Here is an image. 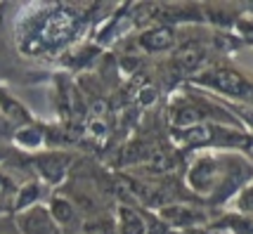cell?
<instances>
[{
    "label": "cell",
    "mask_w": 253,
    "mask_h": 234,
    "mask_svg": "<svg viewBox=\"0 0 253 234\" xmlns=\"http://www.w3.org/2000/svg\"><path fill=\"white\" fill-rule=\"evenodd\" d=\"M74 215H76V208H74V203L71 201L62 199V196H55V199L50 201V218L59 225H69L74 220Z\"/></svg>",
    "instance_id": "obj_12"
},
{
    "label": "cell",
    "mask_w": 253,
    "mask_h": 234,
    "mask_svg": "<svg viewBox=\"0 0 253 234\" xmlns=\"http://www.w3.org/2000/svg\"><path fill=\"white\" fill-rule=\"evenodd\" d=\"M119 230L121 234H147V223L135 208L121 206L119 208Z\"/></svg>",
    "instance_id": "obj_11"
},
{
    "label": "cell",
    "mask_w": 253,
    "mask_h": 234,
    "mask_svg": "<svg viewBox=\"0 0 253 234\" xmlns=\"http://www.w3.org/2000/svg\"><path fill=\"white\" fill-rule=\"evenodd\" d=\"M36 166L41 170V175H43L47 182H59V180L66 175V168H69V158L64 154H43L36 158Z\"/></svg>",
    "instance_id": "obj_7"
},
{
    "label": "cell",
    "mask_w": 253,
    "mask_h": 234,
    "mask_svg": "<svg viewBox=\"0 0 253 234\" xmlns=\"http://www.w3.org/2000/svg\"><path fill=\"white\" fill-rule=\"evenodd\" d=\"M19 230L22 234H55L50 211H45L41 206H33L31 211L19 215Z\"/></svg>",
    "instance_id": "obj_5"
},
{
    "label": "cell",
    "mask_w": 253,
    "mask_h": 234,
    "mask_svg": "<svg viewBox=\"0 0 253 234\" xmlns=\"http://www.w3.org/2000/svg\"><path fill=\"white\" fill-rule=\"evenodd\" d=\"M156 100V88H142V92H140V97H137V102L140 104H152V102Z\"/></svg>",
    "instance_id": "obj_20"
},
{
    "label": "cell",
    "mask_w": 253,
    "mask_h": 234,
    "mask_svg": "<svg viewBox=\"0 0 253 234\" xmlns=\"http://www.w3.org/2000/svg\"><path fill=\"white\" fill-rule=\"evenodd\" d=\"M161 218L173 227H192L204 220V213H199L197 208H189V206H164L161 208Z\"/></svg>",
    "instance_id": "obj_9"
},
{
    "label": "cell",
    "mask_w": 253,
    "mask_h": 234,
    "mask_svg": "<svg viewBox=\"0 0 253 234\" xmlns=\"http://www.w3.org/2000/svg\"><path fill=\"white\" fill-rule=\"evenodd\" d=\"M201 85H209V88L218 90L222 95L227 97H234V100H246V102H253V83H249L246 78L234 71V69H225V67H215L201 74L197 78Z\"/></svg>",
    "instance_id": "obj_2"
},
{
    "label": "cell",
    "mask_w": 253,
    "mask_h": 234,
    "mask_svg": "<svg viewBox=\"0 0 253 234\" xmlns=\"http://www.w3.org/2000/svg\"><path fill=\"white\" fill-rule=\"evenodd\" d=\"M177 137L189 147H204V145H213L215 142V125H209V123H199V125H192V128H185L180 130Z\"/></svg>",
    "instance_id": "obj_10"
},
{
    "label": "cell",
    "mask_w": 253,
    "mask_h": 234,
    "mask_svg": "<svg viewBox=\"0 0 253 234\" xmlns=\"http://www.w3.org/2000/svg\"><path fill=\"white\" fill-rule=\"evenodd\" d=\"M81 29V19L76 12L66 7H55L43 14H38V22L31 26L29 36L24 38V50L26 52H43V50H55L64 47L69 40Z\"/></svg>",
    "instance_id": "obj_1"
},
{
    "label": "cell",
    "mask_w": 253,
    "mask_h": 234,
    "mask_svg": "<svg viewBox=\"0 0 253 234\" xmlns=\"http://www.w3.org/2000/svg\"><path fill=\"white\" fill-rule=\"evenodd\" d=\"M204 59H206V50H204V45L187 43V45H182V47L177 50L175 67H177L180 74H192V71H197V69L204 64Z\"/></svg>",
    "instance_id": "obj_8"
},
{
    "label": "cell",
    "mask_w": 253,
    "mask_h": 234,
    "mask_svg": "<svg viewBox=\"0 0 253 234\" xmlns=\"http://www.w3.org/2000/svg\"><path fill=\"white\" fill-rule=\"evenodd\" d=\"M41 199V185L38 182H29V185H24L19 194H17V199H14V208L17 211H26L29 206H36Z\"/></svg>",
    "instance_id": "obj_15"
},
{
    "label": "cell",
    "mask_w": 253,
    "mask_h": 234,
    "mask_svg": "<svg viewBox=\"0 0 253 234\" xmlns=\"http://www.w3.org/2000/svg\"><path fill=\"white\" fill-rule=\"evenodd\" d=\"M173 43H175V29L173 26H156L152 31H144L142 38H140V45L147 52H164Z\"/></svg>",
    "instance_id": "obj_6"
},
{
    "label": "cell",
    "mask_w": 253,
    "mask_h": 234,
    "mask_svg": "<svg viewBox=\"0 0 253 234\" xmlns=\"http://www.w3.org/2000/svg\"><path fill=\"white\" fill-rule=\"evenodd\" d=\"M222 173H225V168H222L220 158H215V156H201V158L194 161V166L189 168L187 182H189V187L194 192H199V194H213V192L218 190V185H220Z\"/></svg>",
    "instance_id": "obj_3"
},
{
    "label": "cell",
    "mask_w": 253,
    "mask_h": 234,
    "mask_svg": "<svg viewBox=\"0 0 253 234\" xmlns=\"http://www.w3.org/2000/svg\"><path fill=\"white\" fill-rule=\"evenodd\" d=\"M237 206H239V211H242L246 218H249V215H253V185H246V187L239 192Z\"/></svg>",
    "instance_id": "obj_17"
},
{
    "label": "cell",
    "mask_w": 253,
    "mask_h": 234,
    "mask_svg": "<svg viewBox=\"0 0 253 234\" xmlns=\"http://www.w3.org/2000/svg\"><path fill=\"white\" fill-rule=\"evenodd\" d=\"M242 116H244V118H246V121H249V123L253 125V109H244Z\"/></svg>",
    "instance_id": "obj_23"
},
{
    "label": "cell",
    "mask_w": 253,
    "mask_h": 234,
    "mask_svg": "<svg viewBox=\"0 0 253 234\" xmlns=\"http://www.w3.org/2000/svg\"><path fill=\"white\" fill-rule=\"evenodd\" d=\"M152 156H154V147L147 145V142H135V145L128 147L123 161L126 163H147Z\"/></svg>",
    "instance_id": "obj_16"
},
{
    "label": "cell",
    "mask_w": 253,
    "mask_h": 234,
    "mask_svg": "<svg viewBox=\"0 0 253 234\" xmlns=\"http://www.w3.org/2000/svg\"><path fill=\"white\" fill-rule=\"evenodd\" d=\"M227 225L234 234H253V218H232Z\"/></svg>",
    "instance_id": "obj_18"
},
{
    "label": "cell",
    "mask_w": 253,
    "mask_h": 234,
    "mask_svg": "<svg viewBox=\"0 0 253 234\" xmlns=\"http://www.w3.org/2000/svg\"><path fill=\"white\" fill-rule=\"evenodd\" d=\"M85 234H107V232L99 225H85Z\"/></svg>",
    "instance_id": "obj_22"
},
{
    "label": "cell",
    "mask_w": 253,
    "mask_h": 234,
    "mask_svg": "<svg viewBox=\"0 0 253 234\" xmlns=\"http://www.w3.org/2000/svg\"><path fill=\"white\" fill-rule=\"evenodd\" d=\"M12 192H14V185H12L10 180L5 178V175H0V201L2 199H7Z\"/></svg>",
    "instance_id": "obj_21"
},
{
    "label": "cell",
    "mask_w": 253,
    "mask_h": 234,
    "mask_svg": "<svg viewBox=\"0 0 253 234\" xmlns=\"http://www.w3.org/2000/svg\"><path fill=\"white\" fill-rule=\"evenodd\" d=\"M201 118H204V114L199 112L197 107H189V104L177 107L175 112H173V125L182 128V130H185V128H192V125H199Z\"/></svg>",
    "instance_id": "obj_13"
},
{
    "label": "cell",
    "mask_w": 253,
    "mask_h": 234,
    "mask_svg": "<svg viewBox=\"0 0 253 234\" xmlns=\"http://www.w3.org/2000/svg\"><path fill=\"white\" fill-rule=\"evenodd\" d=\"M17 142H22V145H26V147H38L41 133H38V130H22V133L17 135Z\"/></svg>",
    "instance_id": "obj_19"
},
{
    "label": "cell",
    "mask_w": 253,
    "mask_h": 234,
    "mask_svg": "<svg viewBox=\"0 0 253 234\" xmlns=\"http://www.w3.org/2000/svg\"><path fill=\"white\" fill-rule=\"evenodd\" d=\"M0 107H2V114H5L7 118H12L14 123H31L29 112L24 109L19 102H14L12 97H7L5 92H0Z\"/></svg>",
    "instance_id": "obj_14"
},
{
    "label": "cell",
    "mask_w": 253,
    "mask_h": 234,
    "mask_svg": "<svg viewBox=\"0 0 253 234\" xmlns=\"http://www.w3.org/2000/svg\"><path fill=\"white\" fill-rule=\"evenodd\" d=\"M251 175H253V170L244 158H230L225 173H222V180H220V185H218V190L211 194V201H215V203L227 201L232 194H237V192H242L244 187H246V182L251 180Z\"/></svg>",
    "instance_id": "obj_4"
}]
</instances>
